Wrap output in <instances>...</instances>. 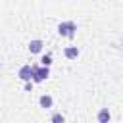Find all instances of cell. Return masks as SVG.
Listing matches in <instances>:
<instances>
[{
  "label": "cell",
  "mask_w": 123,
  "mask_h": 123,
  "mask_svg": "<svg viewBox=\"0 0 123 123\" xmlns=\"http://www.w3.org/2000/svg\"><path fill=\"white\" fill-rule=\"evenodd\" d=\"M96 119H98V123H108V121L111 119V113H110V110H108V108H102V110L98 111Z\"/></svg>",
  "instance_id": "52a82bcc"
},
{
  "label": "cell",
  "mask_w": 123,
  "mask_h": 123,
  "mask_svg": "<svg viewBox=\"0 0 123 123\" xmlns=\"http://www.w3.org/2000/svg\"><path fill=\"white\" fill-rule=\"evenodd\" d=\"M79 54H81V52H79V48H77V46H73V44H71V46H65V50H63V56H65L67 60H77V58H79Z\"/></svg>",
  "instance_id": "5b68a950"
},
{
  "label": "cell",
  "mask_w": 123,
  "mask_h": 123,
  "mask_svg": "<svg viewBox=\"0 0 123 123\" xmlns=\"http://www.w3.org/2000/svg\"><path fill=\"white\" fill-rule=\"evenodd\" d=\"M17 77H19L23 83H27V81H33V65H31V63H27V65L19 67V71H17Z\"/></svg>",
  "instance_id": "3957f363"
},
{
  "label": "cell",
  "mask_w": 123,
  "mask_h": 123,
  "mask_svg": "<svg viewBox=\"0 0 123 123\" xmlns=\"http://www.w3.org/2000/svg\"><path fill=\"white\" fill-rule=\"evenodd\" d=\"M40 63H42V65H52V54L42 56V58H40Z\"/></svg>",
  "instance_id": "ba28073f"
},
{
  "label": "cell",
  "mask_w": 123,
  "mask_h": 123,
  "mask_svg": "<svg viewBox=\"0 0 123 123\" xmlns=\"http://www.w3.org/2000/svg\"><path fill=\"white\" fill-rule=\"evenodd\" d=\"M75 31H77V23H75V21H62V23L58 25V35H60V37L73 38V37H75Z\"/></svg>",
  "instance_id": "6da1fadb"
},
{
  "label": "cell",
  "mask_w": 123,
  "mask_h": 123,
  "mask_svg": "<svg viewBox=\"0 0 123 123\" xmlns=\"http://www.w3.org/2000/svg\"><path fill=\"white\" fill-rule=\"evenodd\" d=\"M52 121H62V123H63V121H65V117H63L62 113H54V115H52Z\"/></svg>",
  "instance_id": "9c48e42d"
},
{
  "label": "cell",
  "mask_w": 123,
  "mask_h": 123,
  "mask_svg": "<svg viewBox=\"0 0 123 123\" xmlns=\"http://www.w3.org/2000/svg\"><path fill=\"white\" fill-rule=\"evenodd\" d=\"M42 46H44V42H42L40 38H33V40L29 42V52H31V54H40V52H42Z\"/></svg>",
  "instance_id": "277c9868"
},
{
  "label": "cell",
  "mask_w": 123,
  "mask_h": 123,
  "mask_svg": "<svg viewBox=\"0 0 123 123\" xmlns=\"http://www.w3.org/2000/svg\"><path fill=\"white\" fill-rule=\"evenodd\" d=\"M50 77V65H38V67H35L33 65V81L35 83H42V81H46Z\"/></svg>",
  "instance_id": "7a4b0ae2"
},
{
  "label": "cell",
  "mask_w": 123,
  "mask_h": 123,
  "mask_svg": "<svg viewBox=\"0 0 123 123\" xmlns=\"http://www.w3.org/2000/svg\"><path fill=\"white\" fill-rule=\"evenodd\" d=\"M38 106H40V108H44V110H50V108L54 106L52 96H50V94H42V96L38 98Z\"/></svg>",
  "instance_id": "8992f818"
}]
</instances>
